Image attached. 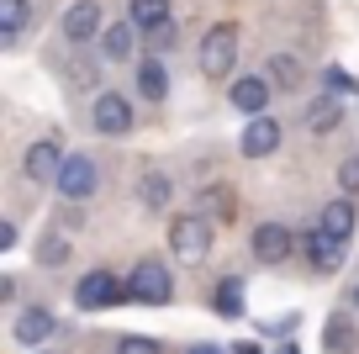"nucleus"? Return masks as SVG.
I'll return each mask as SVG.
<instances>
[{"label":"nucleus","mask_w":359,"mask_h":354,"mask_svg":"<svg viewBox=\"0 0 359 354\" xmlns=\"http://www.w3.org/2000/svg\"><path fill=\"white\" fill-rule=\"evenodd\" d=\"M212 217L206 211H185V217L169 222V249H175L180 265H201L206 254H212Z\"/></svg>","instance_id":"1"},{"label":"nucleus","mask_w":359,"mask_h":354,"mask_svg":"<svg viewBox=\"0 0 359 354\" xmlns=\"http://www.w3.org/2000/svg\"><path fill=\"white\" fill-rule=\"evenodd\" d=\"M127 301H143V307H169V301H175V275H169L158 259H143V265L127 275Z\"/></svg>","instance_id":"2"},{"label":"nucleus","mask_w":359,"mask_h":354,"mask_svg":"<svg viewBox=\"0 0 359 354\" xmlns=\"http://www.w3.org/2000/svg\"><path fill=\"white\" fill-rule=\"evenodd\" d=\"M238 64V27L233 22H217L212 32L201 37V74L206 79H227Z\"/></svg>","instance_id":"3"},{"label":"nucleus","mask_w":359,"mask_h":354,"mask_svg":"<svg viewBox=\"0 0 359 354\" xmlns=\"http://www.w3.org/2000/svg\"><path fill=\"white\" fill-rule=\"evenodd\" d=\"M296 228H285V222H259L254 232H248V254L259 259V265H285V259L296 254Z\"/></svg>","instance_id":"4"},{"label":"nucleus","mask_w":359,"mask_h":354,"mask_svg":"<svg viewBox=\"0 0 359 354\" xmlns=\"http://www.w3.org/2000/svg\"><path fill=\"white\" fill-rule=\"evenodd\" d=\"M53 185H58V196H64V201H90V196H95V185H101V169H95V159H90V154H69Z\"/></svg>","instance_id":"5"},{"label":"nucleus","mask_w":359,"mask_h":354,"mask_svg":"<svg viewBox=\"0 0 359 354\" xmlns=\"http://www.w3.org/2000/svg\"><path fill=\"white\" fill-rule=\"evenodd\" d=\"M74 301H79L85 312H95V307H116V301H127V280H122V275H111V270H90V275L74 286Z\"/></svg>","instance_id":"6"},{"label":"nucleus","mask_w":359,"mask_h":354,"mask_svg":"<svg viewBox=\"0 0 359 354\" xmlns=\"http://www.w3.org/2000/svg\"><path fill=\"white\" fill-rule=\"evenodd\" d=\"M302 249H306V259H312L317 275H338V265H344V254H348V244H344V238H333L323 222L302 232Z\"/></svg>","instance_id":"7"},{"label":"nucleus","mask_w":359,"mask_h":354,"mask_svg":"<svg viewBox=\"0 0 359 354\" xmlns=\"http://www.w3.org/2000/svg\"><path fill=\"white\" fill-rule=\"evenodd\" d=\"M90 122H95V133L122 138L127 127H133V106H127V96H116V90L95 96V106H90Z\"/></svg>","instance_id":"8"},{"label":"nucleus","mask_w":359,"mask_h":354,"mask_svg":"<svg viewBox=\"0 0 359 354\" xmlns=\"http://www.w3.org/2000/svg\"><path fill=\"white\" fill-rule=\"evenodd\" d=\"M269 90H275V79L269 74H243V79H233V90H227V100H233L243 117H264V106H269Z\"/></svg>","instance_id":"9"},{"label":"nucleus","mask_w":359,"mask_h":354,"mask_svg":"<svg viewBox=\"0 0 359 354\" xmlns=\"http://www.w3.org/2000/svg\"><path fill=\"white\" fill-rule=\"evenodd\" d=\"M64 159H69V154L53 143V138H37V143L27 148V164H22V169H27V180H37V185H43V180H58Z\"/></svg>","instance_id":"10"},{"label":"nucleus","mask_w":359,"mask_h":354,"mask_svg":"<svg viewBox=\"0 0 359 354\" xmlns=\"http://www.w3.org/2000/svg\"><path fill=\"white\" fill-rule=\"evenodd\" d=\"M243 148L248 159H264V154H275V148H280V122H275V117H248V127H243Z\"/></svg>","instance_id":"11"},{"label":"nucleus","mask_w":359,"mask_h":354,"mask_svg":"<svg viewBox=\"0 0 359 354\" xmlns=\"http://www.w3.org/2000/svg\"><path fill=\"white\" fill-rule=\"evenodd\" d=\"M95 32H101V6L95 0H74L64 11V37L69 43H90Z\"/></svg>","instance_id":"12"},{"label":"nucleus","mask_w":359,"mask_h":354,"mask_svg":"<svg viewBox=\"0 0 359 354\" xmlns=\"http://www.w3.org/2000/svg\"><path fill=\"white\" fill-rule=\"evenodd\" d=\"M53 328H58V317H53L48 307H27L22 317H16L11 333H16V343H32V349H37L43 339H53Z\"/></svg>","instance_id":"13"},{"label":"nucleus","mask_w":359,"mask_h":354,"mask_svg":"<svg viewBox=\"0 0 359 354\" xmlns=\"http://www.w3.org/2000/svg\"><path fill=\"white\" fill-rule=\"evenodd\" d=\"M317 222H323L333 238H344V244H348L354 228H359V211H354V201H348V196H338V201H327V206H323V217H317Z\"/></svg>","instance_id":"14"},{"label":"nucleus","mask_w":359,"mask_h":354,"mask_svg":"<svg viewBox=\"0 0 359 354\" xmlns=\"http://www.w3.org/2000/svg\"><path fill=\"white\" fill-rule=\"evenodd\" d=\"M127 22H133L137 32H158V27H169L175 16H169V0H127Z\"/></svg>","instance_id":"15"},{"label":"nucleus","mask_w":359,"mask_h":354,"mask_svg":"<svg viewBox=\"0 0 359 354\" xmlns=\"http://www.w3.org/2000/svg\"><path fill=\"white\" fill-rule=\"evenodd\" d=\"M27 22H32V6H27V0H0V43L6 48L27 32Z\"/></svg>","instance_id":"16"},{"label":"nucleus","mask_w":359,"mask_h":354,"mask_svg":"<svg viewBox=\"0 0 359 354\" xmlns=\"http://www.w3.org/2000/svg\"><path fill=\"white\" fill-rule=\"evenodd\" d=\"M137 96L143 100H164L169 96V74L158 58H148V64H137Z\"/></svg>","instance_id":"17"},{"label":"nucleus","mask_w":359,"mask_h":354,"mask_svg":"<svg viewBox=\"0 0 359 354\" xmlns=\"http://www.w3.org/2000/svg\"><path fill=\"white\" fill-rule=\"evenodd\" d=\"M212 312H222V317H243V280L227 275L222 286L212 291Z\"/></svg>","instance_id":"18"},{"label":"nucleus","mask_w":359,"mask_h":354,"mask_svg":"<svg viewBox=\"0 0 359 354\" xmlns=\"http://www.w3.org/2000/svg\"><path fill=\"white\" fill-rule=\"evenodd\" d=\"M338 122H344V106H338L333 96L312 100V111H306V133H333Z\"/></svg>","instance_id":"19"},{"label":"nucleus","mask_w":359,"mask_h":354,"mask_svg":"<svg viewBox=\"0 0 359 354\" xmlns=\"http://www.w3.org/2000/svg\"><path fill=\"white\" fill-rule=\"evenodd\" d=\"M323 343L333 354H344V349H354V322L344 317V312H333V317H327V328H323Z\"/></svg>","instance_id":"20"},{"label":"nucleus","mask_w":359,"mask_h":354,"mask_svg":"<svg viewBox=\"0 0 359 354\" xmlns=\"http://www.w3.org/2000/svg\"><path fill=\"white\" fill-rule=\"evenodd\" d=\"M169 196H175L169 175H158V169H154V175H143V206H148V211H164V206H169Z\"/></svg>","instance_id":"21"},{"label":"nucleus","mask_w":359,"mask_h":354,"mask_svg":"<svg viewBox=\"0 0 359 354\" xmlns=\"http://www.w3.org/2000/svg\"><path fill=\"white\" fill-rule=\"evenodd\" d=\"M133 43H137V27H127V22H116L111 32H106V58L111 64H122L127 53H133Z\"/></svg>","instance_id":"22"},{"label":"nucleus","mask_w":359,"mask_h":354,"mask_svg":"<svg viewBox=\"0 0 359 354\" xmlns=\"http://www.w3.org/2000/svg\"><path fill=\"white\" fill-rule=\"evenodd\" d=\"M269 79H275V85H285V90H296V79H302V64H296L291 53H275V58H269Z\"/></svg>","instance_id":"23"},{"label":"nucleus","mask_w":359,"mask_h":354,"mask_svg":"<svg viewBox=\"0 0 359 354\" xmlns=\"http://www.w3.org/2000/svg\"><path fill=\"white\" fill-rule=\"evenodd\" d=\"M338 190H344V196H354V190H359V148L338 164Z\"/></svg>","instance_id":"24"},{"label":"nucleus","mask_w":359,"mask_h":354,"mask_svg":"<svg viewBox=\"0 0 359 354\" xmlns=\"http://www.w3.org/2000/svg\"><path fill=\"white\" fill-rule=\"evenodd\" d=\"M201 206H206V217H212V211H217V217H227V211H233V196H227V185H212V190L201 196Z\"/></svg>","instance_id":"25"},{"label":"nucleus","mask_w":359,"mask_h":354,"mask_svg":"<svg viewBox=\"0 0 359 354\" xmlns=\"http://www.w3.org/2000/svg\"><path fill=\"white\" fill-rule=\"evenodd\" d=\"M37 259H43V265H64L69 244H64V238H43V244H37Z\"/></svg>","instance_id":"26"},{"label":"nucleus","mask_w":359,"mask_h":354,"mask_svg":"<svg viewBox=\"0 0 359 354\" xmlns=\"http://www.w3.org/2000/svg\"><path fill=\"white\" fill-rule=\"evenodd\" d=\"M116 354H164V349H158V339H137V333H133V339L116 343Z\"/></svg>","instance_id":"27"},{"label":"nucleus","mask_w":359,"mask_h":354,"mask_svg":"<svg viewBox=\"0 0 359 354\" xmlns=\"http://www.w3.org/2000/svg\"><path fill=\"white\" fill-rule=\"evenodd\" d=\"M148 37H154V48H175V22L158 27V32H148Z\"/></svg>","instance_id":"28"},{"label":"nucleus","mask_w":359,"mask_h":354,"mask_svg":"<svg viewBox=\"0 0 359 354\" xmlns=\"http://www.w3.org/2000/svg\"><path fill=\"white\" fill-rule=\"evenodd\" d=\"M327 90H338V96L348 90V74H344V69H327Z\"/></svg>","instance_id":"29"},{"label":"nucleus","mask_w":359,"mask_h":354,"mask_svg":"<svg viewBox=\"0 0 359 354\" xmlns=\"http://www.w3.org/2000/svg\"><path fill=\"white\" fill-rule=\"evenodd\" d=\"M191 354H233V349H217V343H196Z\"/></svg>","instance_id":"30"},{"label":"nucleus","mask_w":359,"mask_h":354,"mask_svg":"<svg viewBox=\"0 0 359 354\" xmlns=\"http://www.w3.org/2000/svg\"><path fill=\"white\" fill-rule=\"evenodd\" d=\"M233 354H264L259 343H233Z\"/></svg>","instance_id":"31"},{"label":"nucleus","mask_w":359,"mask_h":354,"mask_svg":"<svg viewBox=\"0 0 359 354\" xmlns=\"http://www.w3.org/2000/svg\"><path fill=\"white\" fill-rule=\"evenodd\" d=\"M280 354H302V349H296V343H285V349H280Z\"/></svg>","instance_id":"32"},{"label":"nucleus","mask_w":359,"mask_h":354,"mask_svg":"<svg viewBox=\"0 0 359 354\" xmlns=\"http://www.w3.org/2000/svg\"><path fill=\"white\" fill-rule=\"evenodd\" d=\"M354 307H359V286H354Z\"/></svg>","instance_id":"33"},{"label":"nucleus","mask_w":359,"mask_h":354,"mask_svg":"<svg viewBox=\"0 0 359 354\" xmlns=\"http://www.w3.org/2000/svg\"><path fill=\"white\" fill-rule=\"evenodd\" d=\"M43 354H48V349H43Z\"/></svg>","instance_id":"34"}]
</instances>
